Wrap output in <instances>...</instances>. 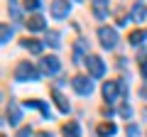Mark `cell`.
Returning <instances> with one entry per match:
<instances>
[{
    "instance_id": "1",
    "label": "cell",
    "mask_w": 147,
    "mask_h": 137,
    "mask_svg": "<svg viewBox=\"0 0 147 137\" xmlns=\"http://www.w3.org/2000/svg\"><path fill=\"white\" fill-rule=\"evenodd\" d=\"M15 79L17 81H39V71L30 61H20L15 68Z\"/></svg>"
},
{
    "instance_id": "2",
    "label": "cell",
    "mask_w": 147,
    "mask_h": 137,
    "mask_svg": "<svg viewBox=\"0 0 147 137\" xmlns=\"http://www.w3.org/2000/svg\"><path fill=\"white\" fill-rule=\"evenodd\" d=\"M118 93H123V95L127 93V86L123 81H105L103 83V98L105 100H115Z\"/></svg>"
},
{
    "instance_id": "3",
    "label": "cell",
    "mask_w": 147,
    "mask_h": 137,
    "mask_svg": "<svg viewBox=\"0 0 147 137\" xmlns=\"http://www.w3.org/2000/svg\"><path fill=\"white\" fill-rule=\"evenodd\" d=\"M98 39H100V44H103L105 49H113L118 44V32L113 30V27H100L98 30Z\"/></svg>"
},
{
    "instance_id": "4",
    "label": "cell",
    "mask_w": 147,
    "mask_h": 137,
    "mask_svg": "<svg viewBox=\"0 0 147 137\" xmlns=\"http://www.w3.org/2000/svg\"><path fill=\"white\" fill-rule=\"evenodd\" d=\"M71 86L76 88V93H81V95H91L93 93V81H88V76H74Z\"/></svg>"
},
{
    "instance_id": "5",
    "label": "cell",
    "mask_w": 147,
    "mask_h": 137,
    "mask_svg": "<svg viewBox=\"0 0 147 137\" xmlns=\"http://www.w3.org/2000/svg\"><path fill=\"white\" fill-rule=\"evenodd\" d=\"M86 68H88V74L91 76H96V79H98V76H103L105 74V64L100 61V56H86Z\"/></svg>"
},
{
    "instance_id": "6",
    "label": "cell",
    "mask_w": 147,
    "mask_h": 137,
    "mask_svg": "<svg viewBox=\"0 0 147 137\" xmlns=\"http://www.w3.org/2000/svg\"><path fill=\"white\" fill-rule=\"evenodd\" d=\"M52 15L57 17V20L66 17L69 15V0H54L52 3Z\"/></svg>"
},
{
    "instance_id": "7",
    "label": "cell",
    "mask_w": 147,
    "mask_h": 137,
    "mask_svg": "<svg viewBox=\"0 0 147 137\" xmlns=\"http://www.w3.org/2000/svg\"><path fill=\"white\" fill-rule=\"evenodd\" d=\"M59 68H61V64H59L57 56H44L42 59V71L44 74H59Z\"/></svg>"
},
{
    "instance_id": "8",
    "label": "cell",
    "mask_w": 147,
    "mask_h": 137,
    "mask_svg": "<svg viewBox=\"0 0 147 137\" xmlns=\"http://www.w3.org/2000/svg\"><path fill=\"white\" fill-rule=\"evenodd\" d=\"M5 115H7V122H10V125H17V122L22 120V115H20V108H17L15 103H7V108H5Z\"/></svg>"
},
{
    "instance_id": "9",
    "label": "cell",
    "mask_w": 147,
    "mask_h": 137,
    "mask_svg": "<svg viewBox=\"0 0 147 137\" xmlns=\"http://www.w3.org/2000/svg\"><path fill=\"white\" fill-rule=\"evenodd\" d=\"M22 47H25L30 54H42V42H39V39H30V37H25V39H22Z\"/></svg>"
},
{
    "instance_id": "10",
    "label": "cell",
    "mask_w": 147,
    "mask_h": 137,
    "mask_svg": "<svg viewBox=\"0 0 147 137\" xmlns=\"http://www.w3.org/2000/svg\"><path fill=\"white\" fill-rule=\"evenodd\" d=\"M93 15L98 20H103L108 15V0H93Z\"/></svg>"
},
{
    "instance_id": "11",
    "label": "cell",
    "mask_w": 147,
    "mask_h": 137,
    "mask_svg": "<svg viewBox=\"0 0 147 137\" xmlns=\"http://www.w3.org/2000/svg\"><path fill=\"white\" fill-rule=\"evenodd\" d=\"M61 132H64V137H81V130H79V122H74V120H69L66 125L61 127Z\"/></svg>"
},
{
    "instance_id": "12",
    "label": "cell",
    "mask_w": 147,
    "mask_h": 137,
    "mask_svg": "<svg viewBox=\"0 0 147 137\" xmlns=\"http://www.w3.org/2000/svg\"><path fill=\"white\" fill-rule=\"evenodd\" d=\"M27 30H32V32H39V30H44V20L39 15H32V17H27Z\"/></svg>"
},
{
    "instance_id": "13",
    "label": "cell",
    "mask_w": 147,
    "mask_h": 137,
    "mask_svg": "<svg viewBox=\"0 0 147 137\" xmlns=\"http://www.w3.org/2000/svg\"><path fill=\"white\" fill-rule=\"evenodd\" d=\"M52 95H54V100H57V108H59V110H61V113H69V100L64 98V95L59 93L57 88L52 91Z\"/></svg>"
},
{
    "instance_id": "14",
    "label": "cell",
    "mask_w": 147,
    "mask_h": 137,
    "mask_svg": "<svg viewBox=\"0 0 147 137\" xmlns=\"http://www.w3.org/2000/svg\"><path fill=\"white\" fill-rule=\"evenodd\" d=\"M25 105H30V108H39V110H42V115L47 118V120H52V113H49V108L44 105L42 100H25Z\"/></svg>"
},
{
    "instance_id": "15",
    "label": "cell",
    "mask_w": 147,
    "mask_h": 137,
    "mask_svg": "<svg viewBox=\"0 0 147 137\" xmlns=\"http://www.w3.org/2000/svg\"><path fill=\"white\" fill-rule=\"evenodd\" d=\"M98 135H100V137L115 135V125H113V122H100V125H98Z\"/></svg>"
},
{
    "instance_id": "16",
    "label": "cell",
    "mask_w": 147,
    "mask_h": 137,
    "mask_svg": "<svg viewBox=\"0 0 147 137\" xmlns=\"http://www.w3.org/2000/svg\"><path fill=\"white\" fill-rule=\"evenodd\" d=\"M145 15H147V12H145V5H142V3H135V5H132V20H135V22H142V20H145Z\"/></svg>"
},
{
    "instance_id": "17",
    "label": "cell",
    "mask_w": 147,
    "mask_h": 137,
    "mask_svg": "<svg viewBox=\"0 0 147 137\" xmlns=\"http://www.w3.org/2000/svg\"><path fill=\"white\" fill-rule=\"evenodd\" d=\"M145 37H147V34H145L142 30H135V32H130V37H127V42H130V44H135V47H137V44H142V39H145Z\"/></svg>"
},
{
    "instance_id": "18",
    "label": "cell",
    "mask_w": 147,
    "mask_h": 137,
    "mask_svg": "<svg viewBox=\"0 0 147 137\" xmlns=\"http://www.w3.org/2000/svg\"><path fill=\"white\" fill-rule=\"evenodd\" d=\"M10 37H12V30L7 25H3V27H0V39H3V44L10 42Z\"/></svg>"
},
{
    "instance_id": "19",
    "label": "cell",
    "mask_w": 147,
    "mask_h": 137,
    "mask_svg": "<svg viewBox=\"0 0 147 137\" xmlns=\"http://www.w3.org/2000/svg\"><path fill=\"white\" fill-rule=\"evenodd\" d=\"M47 44H52L54 49L61 44V42H59V34H57V32H49V34H47Z\"/></svg>"
},
{
    "instance_id": "20",
    "label": "cell",
    "mask_w": 147,
    "mask_h": 137,
    "mask_svg": "<svg viewBox=\"0 0 147 137\" xmlns=\"http://www.w3.org/2000/svg\"><path fill=\"white\" fill-rule=\"evenodd\" d=\"M22 5H25V10H39V0H22Z\"/></svg>"
},
{
    "instance_id": "21",
    "label": "cell",
    "mask_w": 147,
    "mask_h": 137,
    "mask_svg": "<svg viewBox=\"0 0 147 137\" xmlns=\"http://www.w3.org/2000/svg\"><path fill=\"white\" fill-rule=\"evenodd\" d=\"M140 71H142V76H145V79H147V54L145 52H140Z\"/></svg>"
},
{
    "instance_id": "22",
    "label": "cell",
    "mask_w": 147,
    "mask_h": 137,
    "mask_svg": "<svg viewBox=\"0 0 147 137\" xmlns=\"http://www.w3.org/2000/svg\"><path fill=\"white\" fill-rule=\"evenodd\" d=\"M81 49H84V44H76V49H74V61H76V64H81Z\"/></svg>"
},
{
    "instance_id": "23",
    "label": "cell",
    "mask_w": 147,
    "mask_h": 137,
    "mask_svg": "<svg viewBox=\"0 0 147 137\" xmlns=\"http://www.w3.org/2000/svg\"><path fill=\"white\" fill-rule=\"evenodd\" d=\"M127 137H137V135H140V130H137V125H127Z\"/></svg>"
},
{
    "instance_id": "24",
    "label": "cell",
    "mask_w": 147,
    "mask_h": 137,
    "mask_svg": "<svg viewBox=\"0 0 147 137\" xmlns=\"http://www.w3.org/2000/svg\"><path fill=\"white\" fill-rule=\"evenodd\" d=\"M120 115H123V118H130V115H132V108H130V105H120Z\"/></svg>"
},
{
    "instance_id": "25",
    "label": "cell",
    "mask_w": 147,
    "mask_h": 137,
    "mask_svg": "<svg viewBox=\"0 0 147 137\" xmlns=\"http://www.w3.org/2000/svg\"><path fill=\"white\" fill-rule=\"evenodd\" d=\"M30 135H32L30 127H20V132H17V137H30Z\"/></svg>"
},
{
    "instance_id": "26",
    "label": "cell",
    "mask_w": 147,
    "mask_h": 137,
    "mask_svg": "<svg viewBox=\"0 0 147 137\" xmlns=\"http://www.w3.org/2000/svg\"><path fill=\"white\" fill-rule=\"evenodd\" d=\"M142 95H145V98H147V86H145V88H142Z\"/></svg>"
}]
</instances>
